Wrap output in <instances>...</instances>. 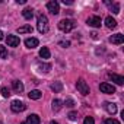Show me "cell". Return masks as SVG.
Masks as SVG:
<instances>
[{
  "instance_id": "1",
  "label": "cell",
  "mask_w": 124,
  "mask_h": 124,
  "mask_svg": "<svg viewBox=\"0 0 124 124\" xmlns=\"http://www.w3.org/2000/svg\"><path fill=\"white\" fill-rule=\"evenodd\" d=\"M75 26H76V23H75V21H72V19H61V21L58 22V29L63 31V32H70Z\"/></svg>"
},
{
  "instance_id": "2",
  "label": "cell",
  "mask_w": 124,
  "mask_h": 124,
  "mask_svg": "<svg viewBox=\"0 0 124 124\" xmlns=\"http://www.w3.org/2000/svg\"><path fill=\"white\" fill-rule=\"evenodd\" d=\"M38 31L41 34L48 32V19H47L45 15H39L38 16Z\"/></svg>"
},
{
  "instance_id": "3",
  "label": "cell",
  "mask_w": 124,
  "mask_h": 124,
  "mask_svg": "<svg viewBox=\"0 0 124 124\" xmlns=\"http://www.w3.org/2000/svg\"><path fill=\"white\" fill-rule=\"evenodd\" d=\"M76 88H78V91H79L82 95H89V85H88L83 79H79V80L76 82Z\"/></svg>"
},
{
  "instance_id": "4",
  "label": "cell",
  "mask_w": 124,
  "mask_h": 124,
  "mask_svg": "<svg viewBox=\"0 0 124 124\" xmlns=\"http://www.w3.org/2000/svg\"><path fill=\"white\" fill-rule=\"evenodd\" d=\"M10 108H12V111H13V112H22V111H25V109H26V105H25L22 101L15 99V101H12Z\"/></svg>"
},
{
  "instance_id": "5",
  "label": "cell",
  "mask_w": 124,
  "mask_h": 124,
  "mask_svg": "<svg viewBox=\"0 0 124 124\" xmlns=\"http://www.w3.org/2000/svg\"><path fill=\"white\" fill-rule=\"evenodd\" d=\"M47 9L53 15H58L60 13V6H58V2H55V0H51V2L47 3Z\"/></svg>"
},
{
  "instance_id": "6",
  "label": "cell",
  "mask_w": 124,
  "mask_h": 124,
  "mask_svg": "<svg viewBox=\"0 0 124 124\" xmlns=\"http://www.w3.org/2000/svg\"><path fill=\"white\" fill-rule=\"evenodd\" d=\"M99 89H101L102 93H114V92H115V88H114L112 85L107 83V82L101 83V85H99Z\"/></svg>"
},
{
  "instance_id": "7",
  "label": "cell",
  "mask_w": 124,
  "mask_h": 124,
  "mask_svg": "<svg viewBox=\"0 0 124 124\" xmlns=\"http://www.w3.org/2000/svg\"><path fill=\"white\" fill-rule=\"evenodd\" d=\"M6 41H8V45H9V47H18L19 42H21L19 37H16V35H8Z\"/></svg>"
},
{
  "instance_id": "8",
  "label": "cell",
  "mask_w": 124,
  "mask_h": 124,
  "mask_svg": "<svg viewBox=\"0 0 124 124\" xmlns=\"http://www.w3.org/2000/svg\"><path fill=\"white\" fill-rule=\"evenodd\" d=\"M88 25L89 26H93V28H99L101 26V18L99 16H91L88 19Z\"/></svg>"
},
{
  "instance_id": "9",
  "label": "cell",
  "mask_w": 124,
  "mask_h": 124,
  "mask_svg": "<svg viewBox=\"0 0 124 124\" xmlns=\"http://www.w3.org/2000/svg\"><path fill=\"white\" fill-rule=\"evenodd\" d=\"M109 41H111L112 44L120 45V44H123V42H124V35H123V34H115V35H112V37L109 38Z\"/></svg>"
},
{
  "instance_id": "10",
  "label": "cell",
  "mask_w": 124,
  "mask_h": 124,
  "mask_svg": "<svg viewBox=\"0 0 124 124\" xmlns=\"http://www.w3.org/2000/svg\"><path fill=\"white\" fill-rule=\"evenodd\" d=\"M108 78H109L114 83H117V85H123V83H124V78H123V76H120V75L109 73V75H108Z\"/></svg>"
},
{
  "instance_id": "11",
  "label": "cell",
  "mask_w": 124,
  "mask_h": 124,
  "mask_svg": "<svg viewBox=\"0 0 124 124\" xmlns=\"http://www.w3.org/2000/svg\"><path fill=\"white\" fill-rule=\"evenodd\" d=\"M12 86H13V91H15L16 93H22V92H23V83H22V82L13 80V82H12Z\"/></svg>"
},
{
  "instance_id": "12",
  "label": "cell",
  "mask_w": 124,
  "mask_h": 124,
  "mask_svg": "<svg viewBox=\"0 0 124 124\" xmlns=\"http://www.w3.org/2000/svg\"><path fill=\"white\" fill-rule=\"evenodd\" d=\"M26 124H41V120L37 114H31L26 118Z\"/></svg>"
},
{
  "instance_id": "13",
  "label": "cell",
  "mask_w": 124,
  "mask_h": 124,
  "mask_svg": "<svg viewBox=\"0 0 124 124\" xmlns=\"http://www.w3.org/2000/svg\"><path fill=\"white\" fill-rule=\"evenodd\" d=\"M25 45L28 48H35V47H38V39L37 38H26L25 39Z\"/></svg>"
},
{
  "instance_id": "14",
  "label": "cell",
  "mask_w": 124,
  "mask_h": 124,
  "mask_svg": "<svg viewBox=\"0 0 124 124\" xmlns=\"http://www.w3.org/2000/svg\"><path fill=\"white\" fill-rule=\"evenodd\" d=\"M105 25H107V28H109V29H114V28L117 26V21H115L112 16H108V18L105 19Z\"/></svg>"
},
{
  "instance_id": "15",
  "label": "cell",
  "mask_w": 124,
  "mask_h": 124,
  "mask_svg": "<svg viewBox=\"0 0 124 124\" xmlns=\"http://www.w3.org/2000/svg\"><path fill=\"white\" fill-rule=\"evenodd\" d=\"M28 96H29V99H39L41 96H42V92L41 91H38V89H34V91H31L29 93H28Z\"/></svg>"
},
{
  "instance_id": "16",
  "label": "cell",
  "mask_w": 124,
  "mask_h": 124,
  "mask_svg": "<svg viewBox=\"0 0 124 124\" xmlns=\"http://www.w3.org/2000/svg\"><path fill=\"white\" fill-rule=\"evenodd\" d=\"M34 31V28L31 25H23V26H19L18 28V32L19 34H31Z\"/></svg>"
},
{
  "instance_id": "17",
  "label": "cell",
  "mask_w": 124,
  "mask_h": 124,
  "mask_svg": "<svg viewBox=\"0 0 124 124\" xmlns=\"http://www.w3.org/2000/svg\"><path fill=\"white\" fill-rule=\"evenodd\" d=\"M105 109H107L109 114H112V115H114V114L117 112V105H115V104H112V102H107V104H105Z\"/></svg>"
},
{
  "instance_id": "18",
  "label": "cell",
  "mask_w": 124,
  "mask_h": 124,
  "mask_svg": "<svg viewBox=\"0 0 124 124\" xmlns=\"http://www.w3.org/2000/svg\"><path fill=\"white\" fill-rule=\"evenodd\" d=\"M22 15H23V18L25 19H32L34 18V10L31 9V8H26V9H23V12H22Z\"/></svg>"
},
{
  "instance_id": "19",
  "label": "cell",
  "mask_w": 124,
  "mask_h": 124,
  "mask_svg": "<svg viewBox=\"0 0 124 124\" xmlns=\"http://www.w3.org/2000/svg\"><path fill=\"white\" fill-rule=\"evenodd\" d=\"M61 107H63V101H60V99H54V101H53V111H54V112L60 111Z\"/></svg>"
},
{
  "instance_id": "20",
  "label": "cell",
  "mask_w": 124,
  "mask_h": 124,
  "mask_svg": "<svg viewBox=\"0 0 124 124\" xmlns=\"http://www.w3.org/2000/svg\"><path fill=\"white\" fill-rule=\"evenodd\" d=\"M105 3H107V5L109 6V9H111V12H112L114 15H117V13H120V5H118V3H112V5H111L109 2H105Z\"/></svg>"
},
{
  "instance_id": "21",
  "label": "cell",
  "mask_w": 124,
  "mask_h": 124,
  "mask_svg": "<svg viewBox=\"0 0 124 124\" xmlns=\"http://www.w3.org/2000/svg\"><path fill=\"white\" fill-rule=\"evenodd\" d=\"M39 57H41V58H50V50H48L47 47H42V48L39 50Z\"/></svg>"
},
{
  "instance_id": "22",
  "label": "cell",
  "mask_w": 124,
  "mask_h": 124,
  "mask_svg": "<svg viewBox=\"0 0 124 124\" xmlns=\"http://www.w3.org/2000/svg\"><path fill=\"white\" fill-rule=\"evenodd\" d=\"M61 89H63V83L61 82H54L51 85V91H54V92H61Z\"/></svg>"
},
{
  "instance_id": "23",
  "label": "cell",
  "mask_w": 124,
  "mask_h": 124,
  "mask_svg": "<svg viewBox=\"0 0 124 124\" xmlns=\"http://www.w3.org/2000/svg\"><path fill=\"white\" fill-rule=\"evenodd\" d=\"M38 69H39V72L48 73V72L51 70V66H50V64H39V66H38Z\"/></svg>"
},
{
  "instance_id": "24",
  "label": "cell",
  "mask_w": 124,
  "mask_h": 124,
  "mask_svg": "<svg viewBox=\"0 0 124 124\" xmlns=\"http://www.w3.org/2000/svg\"><path fill=\"white\" fill-rule=\"evenodd\" d=\"M0 58H8V50L5 45H0Z\"/></svg>"
},
{
  "instance_id": "25",
  "label": "cell",
  "mask_w": 124,
  "mask_h": 124,
  "mask_svg": "<svg viewBox=\"0 0 124 124\" xmlns=\"http://www.w3.org/2000/svg\"><path fill=\"white\" fill-rule=\"evenodd\" d=\"M0 92H2V95H3L5 98H9V96H10V91H9L6 86H3L2 89H0Z\"/></svg>"
},
{
  "instance_id": "26",
  "label": "cell",
  "mask_w": 124,
  "mask_h": 124,
  "mask_svg": "<svg viewBox=\"0 0 124 124\" xmlns=\"http://www.w3.org/2000/svg\"><path fill=\"white\" fill-rule=\"evenodd\" d=\"M64 105H66V107H69V108H72V107H75V101H73L72 98H67V99H66V102H64Z\"/></svg>"
},
{
  "instance_id": "27",
  "label": "cell",
  "mask_w": 124,
  "mask_h": 124,
  "mask_svg": "<svg viewBox=\"0 0 124 124\" xmlns=\"http://www.w3.org/2000/svg\"><path fill=\"white\" fill-rule=\"evenodd\" d=\"M67 117H69V120H70V121H75V120H78V114H76L75 111L69 112V115H67Z\"/></svg>"
},
{
  "instance_id": "28",
  "label": "cell",
  "mask_w": 124,
  "mask_h": 124,
  "mask_svg": "<svg viewBox=\"0 0 124 124\" xmlns=\"http://www.w3.org/2000/svg\"><path fill=\"white\" fill-rule=\"evenodd\" d=\"M104 124H120V121H117V120H114V118H107V120L104 121Z\"/></svg>"
},
{
  "instance_id": "29",
  "label": "cell",
  "mask_w": 124,
  "mask_h": 124,
  "mask_svg": "<svg viewBox=\"0 0 124 124\" xmlns=\"http://www.w3.org/2000/svg\"><path fill=\"white\" fill-rule=\"evenodd\" d=\"M83 124H95V120L92 117H86L85 121H83Z\"/></svg>"
},
{
  "instance_id": "30",
  "label": "cell",
  "mask_w": 124,
  "mask_h": 124,
  "mask_svg": "<svg viewBox=\"0 0 124 124\" xmlns=\"http://www.w3.org/2000/svg\"><path fill=\"white\" fill-rule=\"evenodd\" d=\"M60 45L66 48V47H69V45H70V42H69V41H60Z\"/></svg>"
},
{
  "instance_id": "31",
  "label": "cell",
  "mask_w": 124,
  "mask_h": 124,
  "mask_svg": "<svg viewBox=\"0 0 124 124\" xmlns=\"http://www.w3.org/2000/svg\"><path fill=\"white\" fill-rule=\"evenodd\" d=\"M16 3H18V5H25L26 0H16Z\"/></svg>"
},
{
  "instance_id": "32",
  "label": "cell",
  "mask_w": 124,
  "mask_h": 124,
  "mask_svg": "<svg viewBox=\"0 0 124 124\" xmlns=\"http://www.w3.org/2000/svg\"><path fill=\"white\" fill-rule=\"evenodd\" d=\"M63 3H64V5H73L72 0H63Z\"/></svg>"
},
{
  "instance_id": "33",
  "label": "cell",
  "mask_w": 124,
  "mask_h": 124,
  "mask_svg": "<svg viewBox=\"0 0 124 124\" xmlns=\"http://www.w3.org/2000/svg\"><path fill=\"white\" fill-rule=\"evenodd\" d=\"M91 35H92V38H96V37H98V34H96V32H92Z\"/></svg>"
},
{
  "instance_id": "34",
  "label": "cell",
  "mask_w": 124,
  "mask_h": 124,
  "mask_svg": "<svg viewBox=\"0 0 124 124\" xmlns=\"http://www.w3.org/2000/svg\"><path fill=\"white\" fill-rule=\"evenodd\" d=\"M2 39H3V32L0 31V41H2Z\"/></svg>"
},
{
  "instance_id": "35",
  "label": "cell",
  "mask_w": 124,
  "mask_h": 124,
  "mask_svg": "<svg viewBox=\"0 0 124 124\" xmlns=\"http://www.w3.org/2000/svg\"><path fill=\"white\" fill-rule=\"evenodd\" d=\"M50 124H58V123H57V121H51Z\"/></svg>"
},
{
  "instance_id": "36",
  "label": "cell",
  "mask_w": 124,
  "mask_h": 124,
  "mask_svg": "<svg viewBox=\"0 0 124 124\" xmlns=\"http://www.w3.org/2000/svg\"><path fill=\"white\" fill-rule=\"evenodd\" d=\"M21 124H26V123H21Z\"/></svg>"
}]
</instances>
